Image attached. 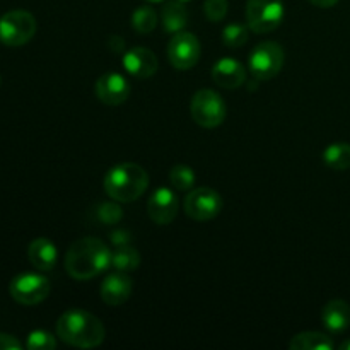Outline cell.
<instances>
[{
	"mask_svg": "<svg viewBox=\"0 0 350 350\" xmlns=\"http://www.w3.org/2000/svg\"><path fill=\"white\" fill-rule=\"evenodd\" d=\"M111 265V250L99 238L77 239L65 255V270L75 280H91Z\"/></svg>",
	"mask_w": 350,
	"mask_h": 350,
	"instance_id": "6da1fadb",
	"label": "cell"
},
{
	"mask_svg": "<svg viewBox=\"0 0 350 350\" xmlns=\"http://www.w3.org/2000/svg\"><path fill=\"white\" fill-rule=\"evenodd\" d=\"M57 335L62 342L72 347L94 349L105 342L106 328L92 313L72 308L58 318Z\"/></svg>",
	"mask_w": 350,
	"mask_h": 350,
	"instance_id": "7a4b0ae2",
	"label": "cell"
},
{
	"mask_svg": "<svg viewBox=\"0 0 350 350\" xmlns=\"http://www.w3.org/2000/svg\"><path fill=\"white\" fill-rule=\"evenodd\" d=\"M105 191L111 200L129 204L146 193L149 187V174L135 163H122L106 173Z\"/></svg>",
	"mask_w": 350,
	"mask_h": 350,
	"instance_id": "3957f363",
	"label": "cell"
},
{
	"mask_svg": "<svg viewBox=\"0 0 350 350\" xmlns=\"http://www.w3.org/2000/svg\"><path fill=\"white\" fill-rule=\"evenodd\" d=\"M191 118L202 129H217L228 115V108L219 92L212 89H200L193 94L190 103Z\"/></svg>",
	"mask_w": 350,
	"mask_h": 350,
	"instance_id": "277c9868",
	"label": "cell"
},
{
	"mask_svg": "<svg viewBox=\"0 0 350 350\" xmlns=\"http://www.w3.org/2000/svg\"><path fill=\"white\" fill-rule=\"evenodd\" d=\"M284 16L282 0H248L246 3V23L253 33H272L282 24Z\"/></svg>",
	"mask_w": 350,
	"mask_h": 350,
	"instance_id": "5b68a950",
	"label": "cell"
},
{
	"mask_svg": "<svg viewBox=\"0 0 350 350\" xmlns=\"http://www.w3.org/2000/svg\"><path fill=\"white\" fill-rule=\"evenodd\" d=\"M36 19L27 10H10L0 17V41L5 46H23L36 34Z\"/></svg>",
	"mask_w": 350,
	"mask_h": 350,
	"instance_id": "8992f818",
	"label": "cell"
},
{
	"mask_svg": "<svg viewBox=\"0 0 350 350\" xmlns=\"http://www.w3.org/2000/svg\"><path fill=\"white\" fill-rule=\"evenodd\" d=\"M284 60H286V53L279 43L262 41L253 48L248 64L253 77L258 81H270L282 70Z\"/></svg>",
	"mask_w": 350,
	"mask_h": 350,
	"instance_id": "52a82bcc",
	"label": "cell"
},
{
	"mask_svg": "<svg viewBox=\"0 0 350 350\" xmlns=\"http://www.w3.org/2000/svg\"><path fill=\"white\" fill-rule=\"evenodd\" d=\"M51 286L50 280L41 273H21L10 280L9 293L16 303L24 306H34V304L43 303L50 294Z\"/></svg>",
	"mask_w": 350,
	"mask_h": 350,
	"instance_id": "ba28073f",
	"label": "cell"
},
{
	"mask_svg": "<svg viewBox=\"0 0 350 350\" xmlns=\"http://www.w3.org/2000/svg\"><path fill=\"white\" fill-rule=\"evenodd\" d=\"M185 214L193 221H211L222 211V197L208 187L193 188L185 198Z\"/></svg>",
	"mask_w": 350,
	"mask_h": 350,
	"instance_id": "9c48e42d",
	"label": "cell"
},
{
	"mask_svg": "<svg viewBox=\"0 0 350 350\" xmlns=\"http://www.w3.org/2000/svg\"><path fill=\"white\" fill-rule=\"evenodd\" d=\"M200 41L193 33H174L167 44V58L170 64L178 70H190L200 60Z\"/></svg>",
	"mask_w": 350,
	"mask_h": 350,
	"instance_id": "30bf717a",
	"label": "cell"
},
{
	"mask_svg": "<svg viewBox=\"0 0 350 350\" xmlns=\"http://www.w3.org/2000/svg\"><path fill=\"white\" fill-rule=\"evenodd\" d=\"M147 214L157 226L171 224L178 214V197L174 190L167 187L154 190L147 202Z\"/></svg>",
	"mask_w": 350,
	"mask_h": 350,
	"instance_id": "8fae6325",
	"label": "cell"
},
{
	"mask_svg": "<svg viewBox=\"0 0 350 350\" xmlns=\"http://www.w3.org/2000/svg\"><path fill=\"white\" fill-rule=\"evenodd\" d=\"M94 92L103 105L120 106L129 99L130 84L118 72H108L96 81Z\"/></svg>",
	"mask_w": 350,
	"mask_h": 350,
	"instance_id": "7c38bea8",
	"label": "cell"
},
{
	"mask_svg": "<svg viewBox=\"0 0 350 350\" xmlns=\"http://www.w3.org/2000/svg\"><path fill=\"white\" fill-rule=\"evenodd\" d=\"M123 67L132 77L150 79L157 72V57L152 50L146 46L130 48L123 55Z\"/></svg>",
	"mask_w": 350,
	"mask_h": 350,
	"instance_id": "4fadbf2b",
	"label": "cell"
},
{
	"mask_svg": "<svg viewBox=\"0 0 350 350\" xmlns=\"http://www.w3.org/2000/svg\"><path fill=\"white\" fill-rule=\"evenodd\" d=\"M133 282L125 272H113L106 275L101 284V299L108 306H120L132 296Z\"/></svg>",
	"mask_w": 350,
	"mask_h": 350,
	"instance_id": "5bb4252c",
	"label": "cell"
},
{
	"mask_svg": "<svg viewBox=\"0 0 350 350\" xmlns=\"http://www.w3.org/2000/svg\"><path fill=\"white\" fill-rule=\"evenodd\" d=\"M212 79H214L215 84L224 89H238L245 84L246 70L241 62L236 60V58L226 57L214 64Z\"/></svg>",
	"mask_w": 350,
	"mask_h": 350,
	"instance_id": "9a60e30c",
	"label": "cell"
},
{
	"mask_svg": "<svg viewBox=\"0 0 350 350\" xmlns=\"http://www.w3.org/2000/svg\"><path fill=\"white\" fill-rule=\"evenodd\" d=\"M321 323L332 335L344 334L350 327V306L344 299H332L321 311Z\"/></svg>",
	"mask_w": 350,
	"mask_h": 350,
	"instance_id": "2e32d148",
	"label": "cell"
},
{
	"mask_svg": "<svg viewBox=\"0 0 350 350\" xmlns=\"http://www.w3.org/2000/svg\"><path fill=\"white\" fill-rule=\"evenodd\" d=\"M27 258L34 269L41 272H48L57 265L58 252L53 241L48 238H36L27 246Z\"/></svg>",
	"mask_w": 350,
	"mask_h": 350,
	"instance_id": "e0dca14e",
	"label": "cell"
},
{
	"mask_svg": "<svg viewBox=\"0 0 350 350\" xmlns=\"http://www.w3.org/2000/svg\"><path fill=\"white\" fill-rule=\"evenodd\" d=\"M161 21H163V27L166 33H180L185 29L188 24V10L185 7V2L180 0H171L166 2L161 12Z\"/></svg>",
	"mask_w": 350,
	"mask_h": 350,
	"instance_id": "ac0fdd59",
	"label": "cell"
},
{
	"mask_svg": "<svg viewBox=\"0 0 350 350\" xmlns=\"http://www.w3.org/2000/svg\"><path fill=\"white\" fill-rule=\"evenodd\" d=\"M334 347L330 335L321 332H301L289 342V349L293 350H332Z\"/></svg>",
	"mask_w": 350,
	"mask_h": 350,
	"instance_id": "d6986e66",
	"label": "cell"
},
{
	"mask_svg": "<svg viewBox=\"0 0 350 350\" xmlns=\"http://www.w3.org/2000/svg\"><path fill=\"white\" fill-rule=\"evenodd\" d=\"M323 163L330 170L345 171L350 167V144L334 142L323 150Z\"/></svg>",
	"mask_w": 350,
	"mask_h": 350,
	"instance_id": "ffe728a7",
	"label": "cell"
},
{
	"mask_svg": "<svg viewBox=\"0 0 350 350\" xmlns=\"http://www.w3.org/2000/svg\"><path fill=\"white\" fill-rule=\"evenodd\" d=\"M140 265V253L130 245L116 246L115 252H111V267L118 272H133Z\"/></svg>",
	"mask_w": 350,
	"mask_h": 350,
	"instance_id": "44dd1931",
	"label": "cell"
},
{
	"mask_svg": "<svg viewBox=\"0 0 350 350\" xmlns=\"http://www.w3.org/2000/svg\"><path fill=\"white\" fill-rule=\"evenodd\" d=\"M157 26V12L149 5H142L133 10L132 27L139 34H149Z\"/></svg>",
	"mask_w": 350,
	"mask_h": 350,
	"instance_id": "7402d4cb",
	"label": "cell"
},
{
	"mask_svg": "<svg viewBox=\"0 0 350 350\" xmlns=\"http://www.w3.org/2000/svg\"><path fill=\"white\" fill-rule=\"evenodd\" d=\"M120 202H101L94 207V219L105 226H116L123 219Z\"/></svg>",
	"mask_w": 350,
	"mask_h": 350,
	"instance_id": "603a6c76",
	"label": "cell"
},
{
	"mask_svg": "<svg viewBox=\"0 0 350 350\" xmlns=\"http://www.w3.org/2000/svg\"><path fill=\"white\" fill-rule=\"evenodd\" d=\"M170 183L174 190L178 191H187L191 190L195 185V173L190 166L185 164H178L171 170L170 173Z\"/></svg>",
	"mask_w": 350,
	"mask_h": 350,
	"instance_id": "cb8c5ba5",
	"label": "cell"
},
{
	"mask_svg": "<svg viewBox=\"0 0 350 350\" xmlns=\"http://www.w3.org/2000/svg\"><path fill=\"white\" fill-rule=\"evenodd\" d=\"M222 41L228 48H241L248 41V29H246L245 24H228L222 31Z\"/></svg>",
	"mask_w": 350,
	"mask_h": 350,
	"instance_id": "d4e9b609",
	"label": "cell"
},
{
	"mask_svg": "<svg viewBox=\"0 0 350 350\" xmlns=\"http://www.w3.org/2000/svg\"><path fill=\"white\" fill-rule=\"evenodd\" d=\"M57 347V340L50 332L34 330L27 335L26 349L29 350H53Z\"/></svg>",
	"mask_w": 350,
	"mask_h": 350,
	"instance_id": "484cf974",
	"label": "cell"
},
{
	"mask_svg": "<svg viewBox=\"0 0 350 350\" xmlns=\"http://www.w3.org/2000/svg\"><path fill=\"white\" fill-rule=\"evenodd\" d=\"M228 0H205L204 12L211 23H221L228 14Z\"/></svg>",
	"mask_w": 350,
	"mask_h": 350,
	"instance_id": "4316f807",
	"label": "cell"
},
{
	"mask_svg": "<svg viewBox=\"0 0 350 350\" xmlns=\"http://www.w3.org/2000/svg\"><path fill=\"white\" fill-rule=\"evenodd\" d=\"M23 344L14 335L0 334V350H21Z\"/></svg>",
	"mask_w": 350,
	"mask_h": 350,
	"instance_id": "83f0119b",
	"label": "cell"
},
{
	"mask_svg": "<svg viewBox=\"0 0 350 350\" xmlns=\"http://www.w3.org/2000/svg\"><path fill=\"white\" fill-rule=\"evenodd\" d=\"M111 243L115 246H123L130 243V234L126 231H122V229H116V231L111 232Z\"/></svg>",
	"mask_w": 350,
	"mask_h": 350,
	"instance_id": "f1b7e54d",
	"label": "cell"
},
{
	"mask_svg": "<svg viewBox=\"0 0 350 350\" xmlns=\"http://www.w3.org/2000/svg\"><path fill=\"white\" fill-rule=\"evenodd\" d=\"M108 46L109 50H113L115 53H123V50H125V41H123L122 38L116 36V34H113L108 40Z\"/></svg>",
	"mask_w": 350,
	"mask_h": 350,
	"instance_id": "f546056e",
	"label": "cell"
},
{
	"mask_svg": "<svg viewBox=\"0 0 350 350\" xmlns=\"http://www.w3.org/2000/svg\"><path fill=\"white\" fill-rule=\"evenodd\" d=\"M310 2L313 3V5L321 7V9H330V7L337 5L338 0H310Z\"/></svg>",
	"mask_w": 350,
	"mask_h": 350,
	"instance_id": "4dcf8cb0",
	"label": "cell"
},
{
	"mask_svg": "<svg viewBox=\"0 0 350 350\" xmlns=\"http://www.w3.org/2000/svg\"><path fill=\"white\" fill-rule=\"evenodd\" d=\"M340 349H342V350H350V340H345L344 344L340 345Z\"/></svg>",
	"mask_w": 350,
	"mask_h": 350,
	"instance_id": "1f68e13d",
	"label": "cell"
},
{
	"mask_svg": "<svg viewBox=\"0 0 350 350\" xmlns=\"http://www.w3.org/2000/svg\"><path fill=\"white\" fill-rule=\"evenodd\" d=\"M147 2H163V0H147Z\"/></svg>",
	"mask_w": 350,
	"mask_h": 350,
	"instance_id": "d6a6232c",
	"label": "cell"
},
{
	"mask_svg": "<svg viewBox=\"0 0 350 350\" xmlns=\"http://www.w3.org/2000/svg\"><path fill=\"white\" fill-rule=\"evenodd\" d=\"M180 2H190V0H180Z\"/></svg>",
	"mask_w": 350,
	"mask_h": 350,
	"instance_id": "836d02e7",
	"label": "cell"
},
{
	"mask_svg": "<svg viewBox=\"0 0 350 350\" xmlns=\"http://www.w3.org/2000/svg\"><path fill=\"white\" fill-rule=\"evenodd\" d=\"M0 82H2V79H0Z\"/></svg>",
	"mask_w": 350,
	"mask_h": 350,
	"instance_id": "e575fe53",
	"label": "cell"
}]
</instances>
